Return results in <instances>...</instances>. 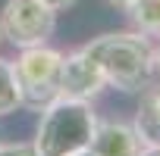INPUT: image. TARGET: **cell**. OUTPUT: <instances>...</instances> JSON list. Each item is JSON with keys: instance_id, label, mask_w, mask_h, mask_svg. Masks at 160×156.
Listing matches in <instances>:
<instances>
[{"instance_id": "4fadbf2b", "label": "cell", "mask_w": 160, "mask_h": 156, "mask_svg": "<svg viewBox=\"0 0 160 156\" xmlns=\"http://www.w3.org/2000/svg\"><path fill=\"white\" fill-rule=\"evenodd\" d=\"M138 156H160V140H157V144H144Z\"/></svg>"}, {"instance_id": "8fae6325", "label": "cell", "mask_w": 160, "mask_h": 156, "mask_svg": "<svg viewBox=\"0 0 160 156\" xmlns=\"http://www.w3.org/2000/svg\"><path fill=\"white\" fill-rule=\"evenodd\" d=\"M41 3H47L50 10H57V13H63V10H69L75 0H41Z\"/></svg>"}, {"instance_id": "5b68a950", "label": "cell", "mask_w": 160, "mask_h": 156, "mask_svg": "<svg viewBox=\"0 0 160 156\" xmlns=\"http://www.w3.org/2000/svg\"><path fill=\"white\" fill-rule=\"evenodd\" d=\"M107 91L104 72L98 69V62L78 47L63 53V72H60V97H72V100H85L94 103L101 94Z\"/></svg>"}, {"instance_id": "30bf717a", "label": "cell", "mask_w": 160, "mask_h": 156, "mask_svg": "<svg viewBox=\"0 0 160 156\" xmlns=\"http://www.w3.org/2000/svg\"><path fill=\"white\" fill-rule=\"evenodd\" d=\"M0 156H38L32 140H0Z\"/></svg>"}, {"instance_id": "2e32d148", "label": "cell", "mask_w": 160, "mask_h": 156, "mask_svg": "<svg viewBox=\"0 0 160 156\" xmlns=\"http://www.w3.org/2000/svg\"><path fill=\"white\" fill-rule=\"evenodd\" d=\"M0 44H3V34H0Z\"/></svg>"}, {"instance_id": "277c9868", "label": "cell", "mask_w": 160, "mask_h": 156, "mask_svg": "<svg viewBox=\"0 0 160 156\" xmlns=\"http://www.w3.org/2000/svg\"><path fill=\"white\" fill-rule=\"evenodd\" d=\"M57 31V10L41 0H7L0 7V34L16 50L41 47Z\"/></svg>"}, {"instance_id": "3957f363", "label": "cell", "mask_w": 160, "mask_h": 156, "mask_svg": "<svg viewBox=\"0 0 160 156\" xmlns=\"http://www.w3.org/2000/svg\"><path fill=\"white\" fill-rule=\"evenodd\" d=\"M16 85L22 94V106L41 112L47 103L60 97V72H63V53L57 47H25L13 59Z\"/></svg>"}, {"instance_id": "52a82bcc", "label": "cell", "mask_w": 160, "mask_h": 156, "mask_svg": "<svg viewBox=\"0 0 160 156\" xmlns=\"http://www.w3.org/2000/svg\"><path fill=\"white\" fill-rule=\"evenodd\" d=\"M132 128L138 131V137L144 144H157L160 140V81H154L141 91L135 116H132Z\"/></svg>"}, {"instance_id": "9a60e30c", "label": "cell", "mask_w": 160, "mask_h": 156, "mask_svg": "<svg viewBox=\"0 0 160 156\" xmlns=\"http://www.w3.org/2000/svg\"><path fill=\"white\" fill-rule=\"evenodd\" d=\"M72 156H91V150H82V153H72Z\"/></svg>"}, {"instance_id": "7a4b0ae2", "label": "cell", "mask_w": 160, "mask_h": 156, "mask_svg": "<svg viewBox=\"0 0 160 156\" xmlns=\"http://www.w3.org/2000/svg\"><path fill=\"white\" fill-rule=\"evenodd\" d=\"M94 125H98L94 103L57 97L53 103H47L41 109L32 144H35L38 156H72V153L88 150Z\"/></svg>"}, {"instance_id": "5bb4252c", "label": "cell", "mask_w": 160, "mask_h": 156, "mask_svg": "<svg viewBox=\"0 0 160 156\" xmlns=\"http://www.w3.org/2000/svg\"><path fill=\"white\" fill-rule=\"evenodd\" d=\"M107 3H110V7H116V10H126L132 0H107Z\"/></svg>"}, {"instance_id": "7c38bea8", "label": "cell", "mask_w": 160, "mask_h": 156, "mask_svg": "<svg viewBox=\"0 0 160 156\" xmlns=\"http://www.w3.org/2000/svg\"><path fill=\"white\" fill-rule=\"evenodd\" d=\"M154 78L160 81V38H157V44H154Z\"/></svg>"}, {"instance_id": "ba28073f", "label": "cell", "mask_w": 160, "mask_h": 156, "mask_svg": "<svg viewBox=\"0 0 160 156\" xmlns=\"http://www.w3.org/2000/svg\"><path fill=\"white\" fill-rule=\"evenodd\" d=\"M126 13L135 31L148 38H160V0H132Z\"/></svg>"}, {"instance_id": "9c48e42d", "label": "cell", "mask_w": 160, "mask_h": 156, "mask_svg": "<svg viewBox=\"0 0 160 156\" xmlns=\"http://www.w3.org/2000/svg\"><path fill=\"white\" fill-rule=\"evenodd\" d=\"M16 109H22V94H19V85H16L13 59L0 56V119L13 116Z\"/></svg>"}, {"instance_id": "8992f818", "label": "cell", "mask_w": 160, "mask_h": 156, "mask_svg": "<svg viewBox=\"0 0 160 156\" xmlns=\"http://www.w3.org/2000/svg\"><path fill=\"white\" fill-rule=\"evenodd\" d=\"M141 147L144 140L138 137L132 122H119V119H98L88 144L91 156H138Z\"/></svg>"}, {"instance_id": "6da1fadb", "label": "cell", "mask_w": 160, "mask_h": 156, "mask_svg": "<svg viewBox=\"0 0 160 156\" xmlns=\"http://www.w3.org/2000/svg\"><path fill=\"white\" fill-rule=\"evenodd\" d=\"M82 50L104 72L107 88L141 94L154 81V44L141 31H107L82 44Z\"/></svg>"}]
</instances>
